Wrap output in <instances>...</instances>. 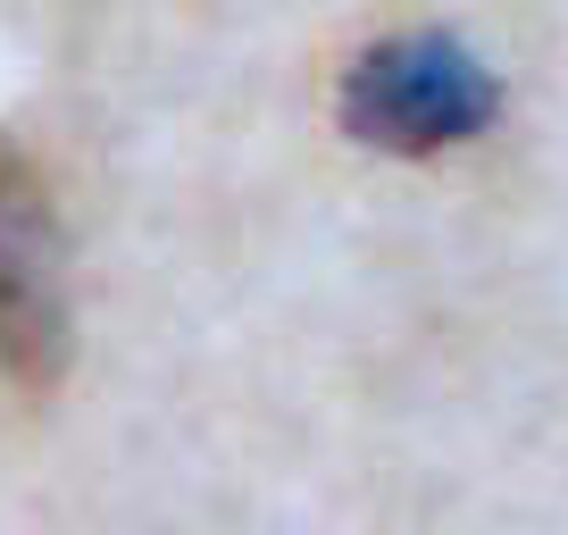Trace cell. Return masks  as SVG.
<instances>
[{
    "label": "cell",
    "instance_id": "2",
    "mask_svg": "<svg viewBox=\"0 0 568 535\" xmlns=\"http://www.w3.org/2000/svg\"><path fill=\"white\" fill-rule=\"evenodd\" d=\"M68 352H75V302L51 184L34 176L26 151L0 143V376L26 393H51Z\"/></svg>",
    "mask_w": 568,
    "mask_h": 535
},
{
    "label": "cell",
    "instance_id": "1",
    "mask_svg": "<svg viewBox=\"0 0 568 535\" xmlns=\"http://www.w3.org/2000/svg\"><path fill=\"white\" fill-rule=\"evenodd\" d=\"M343 134L393 160H435L494 125V75L452 34H385L343 68Z\"/></svg>",
    "mask_w": 568,
    "mask_h": 535
}]
</instances>
